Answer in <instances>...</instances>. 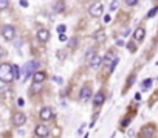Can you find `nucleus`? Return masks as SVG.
<instances>
[{
  "instance_id": "f257e3e1",
  "label": "nucleus",
  "mask_w": 158,
  "mask_h": 138,
  "mask_svg": "<svg viewBox=\"0 0 158 138\" xmlns=\"http://www.w3.org/2000/svg\"><path fill=\"white\" fill-rule=\"evenodd\" d=\"M14 78V71H13V65L11 64H2L0 65V81L8 84V82H13Z\"/></svg>"
},
{
  "instance_id": "f03ea898",
  "label": "nucleus",
  "mask_w": 158,
  "mask_h": 138,
  "mask_svg": "<svg viewBox=\"0 0 158 138\" xmlns=\"http://www.w3.org/2000/svg\"><path fill=\"white\" fill-rule=\"evenodd\" d=\"M40 67V62L39 61H30V62H26L25 64V67H24V71H25V79H28L31 75L36 73V70Z\"/></svg>"
},
{
  "instance_id": "7ed1b4c3",
  "label": "nucleus",
  "mask_w": 158,
  "mask_h": 138,
  "mask_svg": "<svg viewBox=\"0 0 158 138\" xmlns=\"http://www.w3.org/2000/svg\"><path fill=\"white\" fill-rule=\"evenodd\" d=\"M2 37L5 40H13L14 37H16V28L11 25H5L2 28Z\"/></svg>"
},
{
  "instance_id": "20e7f679",
  "label": "nucleus",
  "mask_w": 158,
  "mask_h": 138,
  "mask_svg": "<svg viewBox=\"0 0 158 138\" xmlns=\"http://www.w3.org/2000/svg\"><path fill=\"white\" fill-rule=\"evenodd\" d=\"M102 9H104L102 3L96 2V3H93V5L90 6V9H88V14H90L91 17H99V16L102 14Z\"/></svg>"
},
{
  "instance_id": "39448f33",
  "label": "nucleus",
  "mask_w": 158,
  "mask_h": 138,
  "mask_svg": "<svg viewBox=\"0 0 158 138\" xmlns=\"http://www.w3.org/2000/svg\"><path fill=\"white\" fill-rule=\"evenodd\" d=\"M26 123V116L22 112H16L13 115V124L17 126V127H20V126H24Z\"/></svg>"
},
{
  "instance_id": "423d86ee",
  "label": "nucleus",
  "mask_w": 158,
  "mask_h": 138,
  "mask_svg": "<svg viewBox=\"0 0 158 138\" xmlns=\"http://www.w3.org/2000/svg\"><path fill=\"white\" fill-rule=\"evenodd\" d=\"M79 98H81V101H88V99L91 98V87L90 85L82 87V90H81V93H79Z\"/></svg>"
},
{
  "instance_id": "0eeeda50",
  "label": "nucleus",
  "mask_w": 158,
  "mask_h": 138,
  "mask_svg": "<svg viewBox=\"0 0 158 138\" xmlns=\"http://www.w3.org/2000/svg\"><path fill=\"white\" fill-rule=\"evenodd\" d=\"M53 118V110L50 109V107H44V109L40 110V120L42 121H50Z\"/></svg>"
},
{
  "instance_id": "6e6552de",
  "label": "nucleus",
  "mask_w": 158,
  "mask_h": 138,
  "mask_svg": "<svg viewBox=\"0 0 158 138\" xmlns=\"http://www.w3.org/2000/svg\"><path fill=\"white\" fill-rule=\"evenodd\" d=\"M36 135L39 137V138L48 137V127H47V126H44V124H39L36 127Z\"/></svg>"
},
{
  "instance_id": "1a4fd4ad",
  "label": "nucleus",
  "mask_w": 158,
  "mask_h": 138,
  "mask_svg": "<svg viewBox=\"0 0 158 138\" xmlns=\"http://www.w3.org/2000/svg\"><path fill=\"white\" fill-rule=\"evenodd\" d=\"M37 39L40 42H48L50 40V31L48 30H39V31H37Z\"/></svg>"
},
{
  "instance_id": "9d476101",
  "label": "nucleus",
  "mask_w": 158,
  "mask_h": 138,
  "mask_svg": "<svg viewBox=\"0 0 158 138\" xmlns=\"http://www.w3.org/2000/svg\"><path fill=\"white\" fill-rule=\"evenodd\" d=\"M104 101H106V96H104V93H98V95H96V96L93 98V104H95V107L102 106Z\"/></svg>"
},
{
  "instance_id": "9b49d317",
  "label": "nucleus",
  "mask_w": 158,
  "mask_h": 138,
  "mask_svg": "<svg viewBox=\"0 0 158 138\" xmlns=\"http://www.w3.org/2000/svg\"><path fill=\"white\" fill-rule=\"evenodd\" d=\"M45 78H47V75L44 73V71H36V73L33 75V79L34 82H44Z\"/></svg>"
},
{
  "instance_id": "f8f14e48",
  "label": "nucleus",
  "mask_w": 158,
  "mask_h": 138,
  "mask_svg": "<svg viewBox=\"0 0 158 138\" xmlns=\"http://www.w3.org/2000/svg\"><path fill=\"white\" fill-rule=\"evenodd\" d=\"M102 62H104V61H102V57L96 55V56L93 57V59L90 61V67H93V68H98V67H99V65H101Z\"/></svg>"
},
{
  "instance_id": "ddd939ff",
  "label": "nucleus",
  "mask_w": 158,
  "mask_h": 138,
  "mask_svg": "<svg viewBox=\"0 0 158 138\" xmlns=\"http://www.w3.org/2000/svg\"><path fill=\"white\" fill-rule=\"evenodd\" d=\"M144 34H146L144 28H141V26H140V28L135 30V39H136V40H143V39H144Z\"/></svg>"
},
{
  "instance_id": "4468645a",
  "label": "nucleus",
  "mask_w": 158,
  "mask_h": 138,
  "mask_svg": "<svg viewBox=\"0 0 158 138\" xmlns=\"http://www.w3.org/2000/svg\"><path fill=\"white\" fill-rule=\"evenodd\" d=\"M153 135V127H149V129H143L141 130V137L146 138V137H152Z\"/></svg>"
},
{
  "instance_id": "2eb2a0df",
  "label": "nucleus",
  "mask_w": 158,
  "mask_h": 138,
  "mask_svg": "<svg viewBox=\"0 0 158 138\" xmlns=\"http://www.w3.org/2000/svg\"><path fill=\"white\" fill-rule=\"evenodd\" d=\"M95 56H96V51H95V50H88V51L85 53V61H87L88 64H90V61L93 59Z\"/></svg>"
},
{
  "instance_id": "dca6fc26",
  "label": "nucleus",
  "mask_w": 158,
  "mask_h": 138,
  "mask_svg": "<svg viewBox=\"0 0 158 138\" xmlns=\"http://www.w3.org/2000/svg\"><path fill=\"white\" fill-rule=\"evenodd\" d=\"M152 87V79H144V81L141 82V89L143 90H147Z\"/></svg>"
},
{
  "instance_id": "f3484780",
  "label": "nucleus",
  "mask_w": 158,
  "mask_h": 138,
  "mask_svg": "<svg viewBox=\"0 0 158 138\" xmlns=\"http://www.w3.org/2000/svg\"><path fill=\"white\" fill-rule=\"evenodd\" d=\"M104 62H106V64H109V62H113V61H115V56H113V53H112V51H107V55H106V57H104Z\"/></svg>"
},
{
  "instance_id": "a211bd4d",
  "label": "nucleus",
  "mask_w": 158,
  "mask_h": 138,
  "mask_svg": "<svg viewBox=\"0 0 158 138\" xmlns=\"http://www.w3.org/2000/svg\"><path fill=\"white\" fill-rule=\"evenodd\" d=\"M64 8H65L64 2H61V0H59V2L56 3V6H54V11H56V13H62V11H64Z\"/></svg>"
},
{
  "instance_id": "6ab92c4d",
  "label": "nucleus",
  "mask_w": 158,
  "mask_h": 138,
  "mask_svg": "<svg viewBox=\"0 0 158 138\" xmlns=\"http://www.w3.org/2000/svg\"><path fill=\"white\" fill-rule=\"evenodd\" d=\"M13 71H14V78L16 79L20 78V67H19V65H16V64L13 65Z\"/></svg>"
},
{
  "instance_id": "aec40b11",
  "label": "nucleus",
  "mask_w": 158,
  "mask_h": 138,
  "mask_svg": "<svg viewBox=\"0 0 158 138\" xmlns=\"http://www.w3.org/2000/svg\"><path fill=\"white\" fill-rule=\"evenodd\" d=\"M40 89H42V82H34V85L31 87V92L36 93V92H40Z\"/></svg>"
},
{
  "instance_id": "412c9836",
  "label": "nucleus",
  "mask_w": 158,
  "mask_h": 138,
  "mask_svg": "<svg viewBox=\"0 0 158 138\" xmlns=\"http://www.w3.org/2000/svg\"><path fill=\"white\" fill-rule=\"evenodd\" d=\"M95 39H96V40H99V42H102L104 39H106V33H104V31H99V33H96Z\"/></svg>"
},
{
  "instance_id": "4be33fe9",
  "label": "nucleus",
  "mask_w": 158,
  "mask_h": 138,
  "mask_svg": "<svg viewBox=\"0 0 158 138\" xmlns=\"http://www.w3.org/2000/svg\"><path fill=\"white\" fill-rule=\"evenodd\" d=\"M8 8V0H0V11Z\"/></svg>"
},
{
  "instance_id": "5701e85b",
  "label": "nucleus",
  "mask_w": 158,
  "mask_h": 138,
  "mask_svg": "<svg viewBox=\"0 0 158 138\" xmlns=\"http://www.w3.org/2000/svg\"><path fill=\"white\" fill-rule=\"evenodd\" d=\"M158 13V8H157V6H155V8H152V9H150L149 11V14H147V19H150V17H153V16H155V14Z\"/></svg>"
},
{
  "instance_id": "b1692460",
  "label": "nucleus",
  "mask_w": 158,
  "mask_h": 138,
  "mask_svg": "<svg viewBox=\"0 0 158 138\" xmlns=\"http://www.w3.org/2000/svg\"><path fill=\"white\" fill-rule=\"evenodd\" d=\"M135 78H136L135 75H130V76H129V79H127V87H130V85H132L133 81H135Z\"/></svg>"
},
{
  "instance_id": "393cba45",
  "label": "nucleus",
  "mask_w": 158,
  "mask_h": 138,
  "mask_svg": "<svg viewBox=\"0 0 158 138\" xmlns=\"http://www.w3.org/2000/svg\"><path fill=\"white\" fill-rule=\"evenodd\" d=\"M127 47H129L130 51H136V44H135V42H129V45H127Z\"/></svg>"
},
{
  "instance_id": "a878e982",
  "label": "nucleus",
  "mask_w": 158,
  "mask_h": 138,
  "mask_svg": "<svg viewBox=\"0 0 158 138\" xmlns=\"http://www.w3.org/2000/svg\"><path fill=\"white\" fill-rule=\"evenodd\" d=\"M68 45H70L71 48H75L76 45H78V39H70V42H68Z\"/></svg>"
},
{
  "instance_id": "bb28decb",
  "label": "nucleus",
  "mask_w": 158,
  "mask_h": 138,
  "mask_svg": "<svg viewBox=\"0 0 158 138\" xmlns=\"http://www.w3.org/2000/svg\"><path fill=\"white\" fill-rule=\"evenodd\" d=\"M65 30H67V28H65V25H59V26H57V33H59V34H64Z\"/></svg>"
},
{
  "instance_id": "cd10ccee",
  "label": "nucleus",
  "mask_w": 158,
  "mask_h": 138,
  "mask_svg": "<svg viewBox=\"0 0 158 138\" xmlns=\"http://www.w3.org/2000/svg\"><path fill=\"white\" fill-rule=\"evenodd\" d=\"M126 3H127L129 6H135V5L138 3V0H126Z\"/></svg>"
},
{
  "instance_id": "c85d7f7f",
  "label": "nucleus",
  "mask_w": 158,
  "mask_h": 138,
  "mask_svg": "<svg viewBox=\"0 0 158 138\" xmlns=\"http://www.w3.org/2000/svg\"><path fill=\"white\" fill-rule=\"evenodd\" d=\"M110 22H112V19H110V16H109V14H107V16L104 17V24H110Z\"/></svg>"
},
{
  "instance_id": "c756f323",
  "label": "nucleus",
  "mask_w": 158,
  "mask_h": 138,
  "mask_svg": "<svg viewBox=\"0 0 158 138\" xmlns=\"http://www.w3.org/2000/svg\"><path fill=\"white\" fill-rule=\"evenodd\" d=\"M116 8H118L116 2H113V3H112V5H110V11H115V9H116Z\"/></svg>"
},
{
  "instance_id": "7c9ffc66",
  "label": "nucleus",
  "mask_w": 158,
  "mask_h": 138,
  "mask_svg": "<svg viewBox=\"0 0 158 138\" xmlns=\"http://www.w3.org/2000/svg\"><path fill=\"white\" fill-rule=\"evenodd\" d=\"M59 40L61 42H65V40H67V36H65V34H59Z\"/></svg>"
},
{
  "instance_id": "2f4dec72",
  "label": "nucleus",
  "mask_w": 158,
  "mask_h": 138,
  "mask_svg": "<svg viewBox=\"0 0 158 138\" xmlns=\"http://www.w3.org/2000/svg\"><path fill=\"white\" fill-rule=\"evenodd\" d=\"M20 5L26 8V6H28V0H20Z\"/></svg>"
},
{
  "instance_id": "473e14b6",
  "label": "nucleus",
  "mask_w": 158,
  "mask_h": 138,
  "mask_svg": "<svg viewBox=\"0 0 158 138\" xmlns=\"http://www.w3.org/2000/svg\"><path fill=\"white\" fill-rule=\"evenodd\" d=\"M116 45H119V47H124V40L118 39V40H116Z\"/></svg>"
},
{
  "instance_id": "72a5a7b5",
  "label": "nucleus",
  "mask_w": 158,
  "mask_h": 138,
  "mask_svg": "<svg viewBox=\"0 0 158 138\" xmlns=\"http://www.w3.org/2000/svg\"><path fill=\"white\" fill-rule=\"evenodd\" d=\"M54 81H56V82H59V84H62V78H57V76H56Z\"/></svg>"
},
{
  "instance_id": "f704fd0d",
  "label": "nucleus",
  "mask_w": 158,
  "mask_h": 138,
  "mask_svg": "<svg viewBox=\"0 0 158 138\" xmlns=\"http://www.w3.org/2000/svg\"><path fill=\"white\" fill-rule=\"evenodd\" d=\"M129 33H130V31H129V30H124V34H122V37H126V36H129Z\"/></svg>"
},
{
  "instance_id": "c9c22d12",
  "label": "nucleus",
  "mask_w": 158,
  "mask_h": 138,
  "mask_svg": "<svg viewBox=\"0 0 158 138\" xmlns=\"http://www.w3.org/2000/svg\"><path fill=\"white\" fill-rule=\"evenodd\" d=\"M2 56H5V51H3L2 48H0V57H2Z\"/></svg>"
},
{
  "instance_id": "e433bc0d",
  "label": "nucleus",
  "mask_w": 158,
  "mask_h": 138,
  "mask_svg": "<svg viewBox=\"0 0 158 138\" xmlns=\"http://www.w3.org/2000/svg\"><path fill=\"white\" fill-rule=\"evenodd\" d=\"M84 138H88V135H87V133H85V137H84Z\"/></svg>"
},
{
  "instance_id": "4c0bfd02",
  "label": "nucleus",
  "mask_w": 158,
  "mask_h": 138,
  "mask_svg": "<svg viewBox=\"0 0 158 138\" xmlns=\"http://www.w3.org/2000/svg\"><path fill=\"white\" fill-rule=\"evenodd\" d=\"M112 2H116V0H112Z\"/></svg>"
}]
</instances>
